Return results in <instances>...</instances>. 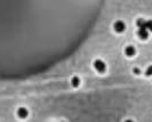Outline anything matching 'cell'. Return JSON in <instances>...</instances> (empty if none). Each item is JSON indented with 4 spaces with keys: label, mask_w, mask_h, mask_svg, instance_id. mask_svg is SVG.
Returning a JSON list of instances; mask_svg holds the SVG:
<instances>
[{
    "label": "cell",
    "mask_w": 152,
    "mask_h": 122,
    "mask_svg": "<svg viewBox=\"0 0 152 122\" xmlns=\"http://www.w3.org/2000/svg\"><path fill=\"white\" fill-rule=\"evenodd\" d=\"M125 55L127 56V57H133V56H135L136 54V49L133 47V46H127L126 48H125Z\"/></svg>",
    "instance_id": "4"
},
{
    "label": "cell",
    "mask_w": 152,
    "mask_h": 122,
    "mask_svg": "<svg viewBox=\"0 0 152 122\" xmlns=\"http://www.w3.org/2000/svg\"><path fill=\"white\" fill-rule=\"evenodd\" d=\"M113 30L117 33H123L125 30H126V24H125L123 21H116L113 23Z\"/></svg>",
    "instance_id": "2"
},
{
    "label": "cell",
    "mask_w": 152,
    "mask_h": 122,
    "mask_svg": "<svg viewBox=\"0 0 152 122\" xmlns=\"http://www.w3.org/2000/svg\"><path fill=\"white\" fill-rule=\"evenodd\" d=\"M125 122H134V121H133V120H130V119H128V120H126Z\"/></svg>",
    "instance_id": "9"
},
{
    "label": "cell",
    "mask_w": 152,
    "mask_h": 122,
    "mask_svg": "<svg viewBox=\"0 0 152 122\" xmlns=\"http://www.w3.org/2000/svg\"><path fill=\"white\" fill-rule=\"evenodd\" d=\"M70 83H71L72 87L77 88V87H79V84H80V79H79L78 77H72V79H71Z\"/></svg>",
    "instance_id": "6"
},
{
    "label": "cell",
    "mask_w": 152,
    "mask_h": 122,
    "mask_svg": "<svg viewBox=\"0 0 152 122\" xmlns=\"http://www.w3.org/2000/svg\"><path fill=\"white\" fill-rule=\"evenodd\" d=\"M137 36L141 39H148L149 38V31L144 27H139L137 31Z\"/></svg>",
    "instance_id": "5"
},
{
    "label": "cell",
    "mask_w": 152,
    "mask_h": 122,
    "mask_svg": "<svg viewBox=\"0 0 152 122\" xmlns=\"http://www.w3.org/2000/svg\"><path fill=\"white\" fill-rule=\"evenodd\" d=\"M133 72H134L135 74H139V73H141L139 68H133Z\"/></svg>",
    "instance_id": "7"
},
{
    "label": "cell",
    "mask_w": 152,
    "mask_h": 122,
    "mask_svg": "<svg viewBox=\"0 0 152 122\" xmlns=\"http://www.w3.org/2000/svg\"><path fill=\"white\" fill-rule=\"evenodd\" d=\"M16 114H17V116H18L20 119H27L29 115V111L28 109H25V107H18Z\"/></svg>",
    "instance_id": "3"
},
{
    "label": "cell",
    "mask_w": 152,
    "mask_h": 122,
    "mask_svg": "<svg viewBox=\"0 0 152 122\" xmlns=\"http://www.w3.org/2000/svg\"><path fill=\"white\" fill-rule=\"evenodd\" d=\"M93 65H94V68L96 70L97 72H99V73H103L106 70V64L102 59H95L94 63H93Z\"/></svg>",
    "instance_id": "1"
},
{
    "label": "cell",
    "mask_w": 152,
    "mask_h": 122,
    "mask_svg": "<svg viewBox=\"0 0 152 122\" xmlns=\"http://www.w3.org/2000/svg\"><path fill=\"white\" fill-rule=\"evenodd\" d=\"M150 68H148V71H146V74H148V75H150Z\"/></svg>",
    "instance_id": "8"
}]
</instances>
